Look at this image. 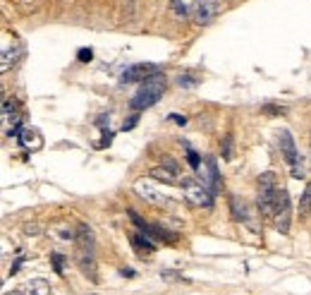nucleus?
<instances>
[{
    "instance_id": "f257e3e1",
    "label": "nucleus",
    "mask_w": 311,
    "mask_h": 295,
    "mask_svg": "<svg viewBox=\"0 0 311 295\" xmlns=\"http://www.w3.org/2000/svg\"><path fill=\"white\" fill-rule=\"evenodd\" d=\"M165 94V77L158 72V75H153L151 79L146 82H141V87L137 89V94L129 98V108L132 110H146L151 106H156L161 96Z\"/></svg>"
},
{
    "instance_id": "f03ea898",
    "label": "nucleus",
    "mask_w": 311,
    "mask_h": 295,
    "mask_svg": "<svg viewBox=\"0 0 311 295\" xmlns=\"http://www.w3.org/2000/svg\"><path fill=\"white\" fill-rule=\"evenodd\" d=\"M77 264L84 276L96 281V252H94V235L89 226H79L77 230Z\"/></svg>"
},
{
    "instance_id": "7ed1b4c3",
    "label": "nucleus",
    "mask_w": 311,
    "mask_h": 295,
    "mask_svg": "<svg viewBox=\"0 0 311 295\" xmlns=\"http://www.w3.org/2000/svg\"><path fill=\"white\" fill-rule=\"evenodd\" d=\"M275 204H278L275 175H273V173H263V175H261V180H258L256 207H258V211H261L266 219H273V214H275Z\"/></svg>"
},
{
    "instance_id": "20e7f679",
    "label": "nucleus",
    "mask_w": 311,
    "mask_h": 295,
    "mask_svg": "<svg viewBox=\"0 0 311 295\" xmlns=\"http://www.w3.org/2000/svg\"><path fill=\"white\" fill-rule=\"evenodd\" d=\"M180 185H182V195L189 204H194V207H211L213 204V192L204 183L192 180V178H184Z\"/></svg>"
},
{
    "instance_id": "39448f33",
    "label": "nucleus",
    "mask_w": 311,
    "mask_h": 295,
    "mask_svg": "<svg viewBox=\"0 0 311 295\" xmlns=\"http://www.w3.org/2000/svg\"><path fill=\"white\" fill-rule=\"evenodd\" d=\"M278 146H280L282 159L290 164L292 178H304V171H301V166H299V152H297V144H294V137L290 134V130H282V132H280Z\"/></svg>"
},
{
    "instance_id": "423d86ee",
    "label": "nucleus",
    "mask_w": 311,
    "mask_h": 295,
    "mask_svg": "<svg viewBox=\"0 0 311 295\" xmlns=\"http://www.w3.org/2000/svg\"><path fill=\"white\" fill-rule=\"evenodd\" d=\"M290 221H292V207H290V192L285 187H278V204H275V214H273V223L275 230L287 235L290 233Z\"/></svg>"
},
{
    "instance_id": "0eeeda50",
    "label": "nucleus",
    "mask_w": 311,
    "mask_h": 295,
    "mask_svg": "<svg viewBox=\"0 0 311 295\" xmlns=\"http://www.w3.org/2000/svg\"><path fill=\"white\" fill-rule=\"evenodd\" d=\"M218 12H220V0H196V5H194V22L206 27V24H211L218 17Z\"/></svg>"
},
{
    "instance_id": "6e6552de",
    "label": "nucleus",
    "mask_w": 311,
    "mask_h": 295,
    "mask_svg": "<svg viewBox=\"0 0 311 295\" xmlns=\"http://www.w3.org/2000/svg\"><path fill=\"white\" fill-rule=\"evenodd\" d=\"M134 192L144 199V202H151V204H163V202H168L165 199V195H163L161 190H158V185L153 183V178H139L137 183H134Z\"/></svg>"
},
{
    "instance_id": "1a4fd4ad",
    "label": "nucleus",
    "mask_w": 311,
    "mask_h": 295,
    "mask_svg": "<svg viewBox=\"0 0 311 295\" xmlns=\"http://www.w3.org/2000/svg\"><path fill=\"white\" fill-rule=\"evenodd\" d=\"M161 70L156 65H151V63H137V65L127 67L125 72H122V82L125 84H132V82H146L151 79L153 75H158Z\"/></svg>"
},
{
    "instance_id": "9d476101",
    "label": "nucleus",
    "mask_w": 311,
    "mask_h": 295,
    "mask_svg": "<svg viewBox=\"0 0 311 295\" xmlns=\"http://www.w3.org/2000/svg\"><path fill=\"white\" fill-rule=\"evenodd\" d=\"M20 142L24 149H29V152H39L43 146V137L39 134V130H34V127H24L20 132Z\"/></svg>"
},
{
    "instance_id": "9b49d317",
    "label": "nucleus",
    "mask_w": 311,
    "mask_h": 295,
    "mask_svg": "<svg viewBox=\"0 0 311 295\" xmlns=\"http://www.w3.org/2000/svg\"><path fill=\"white\" fill-rule=\"evenodd\" d=\"M201 178H204V185L215 195V190L220 187V175H218V166L213 159H206V173L201 171Z\"/></svg>"
},
{
    "instance_id": "f8f14e48",
    "label": "nucleus",
    "mask_w": 311,
    "mask_h": 295,
    "mask_svg": "<svg viewBox=\"0 0 311 295\" xmlns=\"http://www.w3.org/2000/svg\"><path fill=\"white\" fill-rule=\"evenodd\" d=\"M129 242H132L134 250L141 252V254H144V252H146V254L156 252V245H153V240L149 238V233H141V230L139 233H132V235H129Z\"/></svg>"
},
{
    "instance_id": "ddd939ff",
    "label": "nucleus",
    "mask_w": 311,
    "mask_h": 295,
    "mask_svg": "<svg viewBox=\"0 0 311 295\" xmlns=\"http://www.w3.org/2000/svg\"><path fill=\"white\" fill-rule=\"evenodd\" d=\"M20 55H22V46L15 41V44H12V48L8 46V48L3 51V63H0V70H3V72H8V70H10V65H15V63L20 60Z\"/></svg>"
},
{
    "instance_id": "4468645a",
    "label": "nucleus",
    "mask_w": 311,
    "mask_h": 295,
    "mask_svg": "<svg viewBox=\"0 0 311 295\" xmlns=\"http://www.w3.org/2000/svg\"><path fill=\"white\" fill-rule=\"evenodd\" d=\"M230 211H232V219L235 221H247L249 219V211L244 199H239L237 195H230Z\"/></svg>"
},
{
    "instance_id": "2eb2a0df",
    "label": "nucleus",
    "mask_w": 311,
    "mask_h": 295,
    "mask_svg": "<svg viewBox=\"0 0 311 295\" xmlns=\"http://www.w3.org/2000/svg\"><path fill=\"white\" fill-rule=\"evenodd\" d=\"M149 175L153 178V180H158V183H165V185H172V183H177V180H180V175L170 173L165 166H156V168H151Z\"/></svg>"
},
{
    "instance_id": "dca6fc26",
    "label": "nucleus",
    "mask_w": 311,
    "mask_h": 295,
    "mask_svg": "<svg viewBox=\"0 0 311 295\" xmlns=\"http://www.w3.org/2000/svg\"><path fill=\"white\" fill-rule=\"evenodd\" d=\"M194 5L196 3H192V0H170V10L177 20H187V15L194 12Z\"/></svg>"
},
{
    "instance_id": "f3484780",
    "label": "nucleus",
    "mask_w": 311,
    "mask_h": 295,
    "mask_svg": "<svg viewBox=\"0 0 311 295\" xmlns=\"http://www.w3.org/2000/svg\"><path fill=\"white\" fill-rule=\"evenodd\" d=\"M27 288H29V295H51V283L46 278H32Z\"/></svg>"
},
{
    "instance_id": "a211bd4d",
    "label": "nucleus",
    "mask_w": 311,
    "mask_h": 295,
    "mask_svg": "<svg viewBox=\"0 0 311 295\" xmlns=\"http://www.w3.org/2000/svg\"><path fill=\"white\" fill-rule=\"evenodd\" d=\"M51 262H53L55 273H58V276H63V273H65V257H63V254H60V252H53V254H51Z\"/></svg>"
},
{
    "instance_id": "6ab92c4d",
    "label": "nucleus",
    "mask_w": 311,
    "mask_h": 295,
    "mask_svg": "<svg viewBox=\"0 0 311 295\" xmlns=\"http://www.w3.org/2000/svg\"><path fill=\"white\" fill-rule=\"evenodd\" d=\"M220 156H223L225 161H230V159L235 156V149H232V137H225V142H223V146H220Z\"/></svg>"
},
{
    "instance_id": "aec40b11",
    "label": "nucleus",
    "mask_w": 311,
    "mask_h": 295,
    "mask_svg": "<svg viewBox=\"0 0 311 295\" xmlns=\"http://www.w3.org/2000/svg\"><path fill=\"white\" fill-rule=\"evenodd\" d=\"M15 108H17V106H15V101H12L10 96L3 98V118H5V120H8L10 115H15Z\"/></svg>"
},
{
    "instance_id": "412c9836",
    "label": "nucleus",
    "mask_w": 311,
    "mask_h": 295,
    "mask_svg": "<svg viewBox=\"0 0 311 295\" xmlns=\"http://www.w3.org/2000/svg\"><path fill=\"white\" fill-rule=\"evenodd\" d=\"M187 161H189V166H192L194 171H199V168H201V156L194 152V149H187Z\"/></svg>"
},
{
    "instance_id": "4be33fe9",
    "label": "nucleus",
    "mask_w": 311,
    "mask_h": 295,
    "mask_svg": "<svg viewBox=\"0 0 311 295\" xmlns=\"http://www.w3.org/2000/svg\"><path fill=\"white\" fill-rule=\"evenodd\" d=\"M161 166H165V168H168L170 173L180 175V166H177V161H175L172 156H165V159H163V164H161Z\"/></svg>"
},
{
    "instance_id": "5701e85b",
    "label": "nucleus",
    "mask_w": 311,
    "mask_h": 295,
    "mask_svg": "<svg viewBox=\"0 0 311 295\" xmlns=\"http://www.w3.org/2000/svg\"><path fill=\"white\" fill-rule=\"evenodd\" d=\"M77 58H79V63H91L94 60V51L91 48H79Z\"/></svg>"
},
{
    "instance_id": "b1692460",
    "label": "nucleus",
    "mask_w": 311,
    "mask_h": 295,
    "mask_svg": "<svg viewBox=\"0 0 311 295\" xmlns=\"http://www.w3.org/2000/svg\"><path fill=\"white\" fill-rule=\"evenodd\" d=\"M309 204H311V185L304 190V199H301V207H299L301 214H306V211H309Z\"/></svg>"
},
{
    "instance_id": "393cba45",
    "label": "nucleus",
    "mask_w": 311,
    "mask_h": 295,
    "mask_svg": "<svg viewBox=\"0 0 311 295\" xmlns=\"http://www.w3.org/2000/svg\"><path fill=\"white\" fill-rule=\"evenodd\" d=\"M177 82H180V87H196L199 84V79H194L192 75H180Z\"/></svg>"
},
{
    "instance_id": "a878e982",
    "label": "nucleus",
    "mask_w": 311,
    "mask_h": 295,
    "mask_svg": "<svg viewBox=\"0 0 311 295\" xmlns=\"http://www.w3.org/2000/svg\"><path fill=\"white\" fill-rule=\"evenodd\" d=\"M137 122H139V115H132V118H127V120L122 122V130H125V132H127V130H132V127H134Z\"/></svg>"
},
{
    "instance_id": "bb28decb",
    "label": "nucleus",
    "mask_w": 311,
    "mask_h": 295,
    "mask_svg": "<svg viewBox=\"0 0 311 295\" xmlns=\"http://www.w3.org/2000/svg\"><path fill=\"white\" fill-rule=\"evenodd\" d=\"M110 142H113V132H110V130H106V132H103V142L98 144V146L103 149V146H108V144H110Z\"/></svg>"
},
{
    "instance_id": "cd10ccee",
    "label": "nucleus",
    "mask_w": 311,
    "mask_h": 295,
    "mask_svg": "<svg viewBox=\"0 0 311 295\" xmlns=\"http://www.w3.org/2000/svg\"><path fill=\"white\" fill-rule=\"evenodd\" d=\"M170 120L177 122V125H187V118H184V115H180V113H170Z\"/></svg>"
},
{
    "instance_id": "c85d7f7f",
    "label": "nucleus",
    "mask_w": 311,
    "mask_h": 295,
    "mask_svg": "<svg viewBox=\"0 0 311 295\" xmlns=\"http://www.w3.org/2000/svg\"><path fill=\"white\" fill-rule=\"evenodd\" d=\"M263 113H270V115H278V113H282V108H278V106H263Z\"/></svg>"
},
{
    "instance_id": "c756f323",
    "label": "nucleus",
    "mask_w": 311,
    "mask_h": 295,
    "mask_svg": "<svg viewBox=\"0 0 311 295\" xmlns=\"http://www.w3.org/2000/svg\"><path fill=\"white\" fill-rule=\"evenodd\" d=\"M161 276L163 278H182L180 273H172V271H161Z\"/></svg>"
},
{
    "instance_id": "7c9ffc66",
    "label": "nucleus",
    "mask_w": 311,
    "mask_h": 295,
    "mask_svg": "<svg viewBox=\"0 0 311 295\" xmlns=\"http://www.w3.org/2000/svg\"><path fill=\"white\" fill-rule=\"evenodd\" d=\"M120 273H122V276H129V278H132V276H134V271H132V269H129V266H122V269H120Z\"/></svg>"
},
{
    "instance_id": "2f4dec72",
    "label": "nucleus",
    "mask_w": 311,
    "mask_h": 295,
    "mask_svg": "<svg viewBox=\"0 0 311 295\" xmlns=\"http://www.w3.org/2000/svg\"><path fill=\"white\" fill-rule=\"evenodd\" d=\"M108 120H110V115H101V118H98L96 122H98V125H101V127H103V125H106Z\"/></svg>"
},
{
    "instance_id": "473e14b6",
    "label": "nucleus",
    "mask_w": 311,
    "mask_h": 295,
    "mask_svg": "<svg viewBox=\"0 0 311 295\" xmlns=\"http://www.w3.org/2000/svg\"><path fill=\"white\" fill-rule=\"evenodd\" d=\"M32 233H39V226H27V235H32Z\"/></svg>"
},
{
    "instance_id": "72a5a7b5",
    "label": "nucleus",
    "mask_w": 311,
    "mask_h": 295,
    "mask_svg": "<svg viewBox=\"0 0 311 295\" xmlns=\"http://www.w3.org/2000/svg\"><path fill=\"white\" fill-rule=\"evenodd\" d=\"M5 295H22L20 290H12V293H5Z\"/></svg>"
}]
</instances>
